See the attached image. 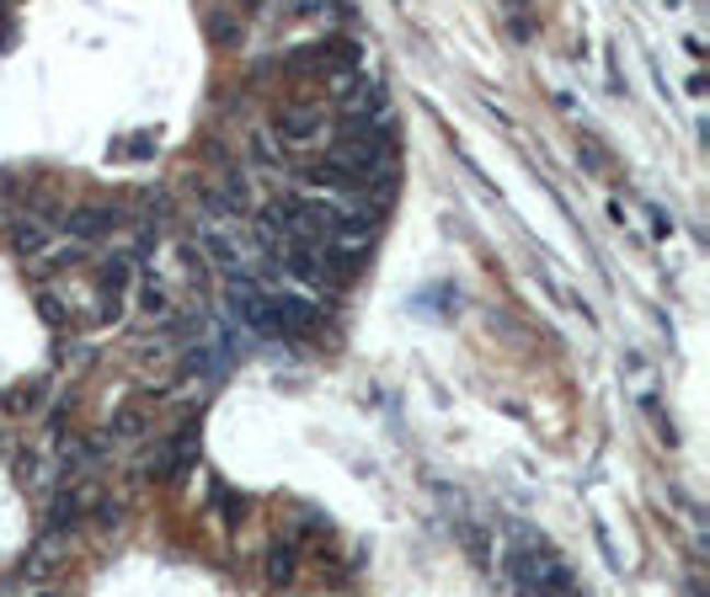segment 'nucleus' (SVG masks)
<instances>
[{"label":"nucleus","instance_id":"f257e3e1","mask_svg":"<svg viewBox=\"0 0 710 597\" xmlns=\"http://www.w3.org/2000/svg\"><path fill=\"white\" fill-rule=\"evenodd\" d=\"M316 325V305L305 299V294H273L267 299V331H278V336H305Z\"/></svg>","mask_w":710,"mask_h":597},{"label":"nucleus","instance_id":"f03ea898","mask_svg":"<svg viewBox=\"0 0 710 597\" xmlns=\"http://www.w3.org/2000/svg\"><path fill=\"white\" fill-rule=\"evenodd\" d=\"M124 225V214L118 208H102V203H81V208H70L65 214V230L76 240H96V236H113Z\"/></svg>","mask_w":710,"mask_h":597},{"label":"nucleus","instance_id":"7ed1b4c3","mask_svg":"<svg viewBox=\"0 0 710 597\" xmlns=\"http://www.w3.org/2000/svg\"><path fill=\"white\" fill-rule=\"evenodd\" d=\"M273 128H278V139H289V145H310V139L327 128V118H321L316 107H278V113H273Z\"/></svg>","mask_w":710,"mask_h":597},{"label":"nucleus","instance_id":"20e7f679","mask_svg":"<svg viewBox=\"0 0 710 597\" xmlns=\"http://www.w3.org/2000/svg\"><path fill=\"white\" fill-rule=\"evenodd\" d=\"M81 518H85L81 491H59V496L48 502V533H70V528H81Z\"/></svg>","mask_w":710,"mask_h":597},{"label":"nucleus","instance_id":"39448f33","mask_svg":"<svg viewBox=\"0 0 710 597\" xmlns=\"http://www.w3.org/2000/svg\"><path fill=\"white\" fill-rule=\"evenodd\" d=\"M262 571H267V582H273V587H289L294 571H299V550H294V539H273V544H267V565H262Z\"/></svg>","mask_w":710,"mask_h":597},{"label":"nucleus","instance_id":"423d86ee","mask_svg":"<svg viewBox=\"0 0 710 597\" xmlns=\"http://www.w3.org/2000/svg\"><path fill=\"white\" fill-rule=\"evenodd\" d=\"M156 150H161L156 134H134V139H113V145H107V156L113 160H150Z\"/></svg>","mask_w":710,"mask_h":597},{"label":"nucleus","instance_id":"0eeeda50","mask_svg":"<svg viewBox=\"0 0 710 597\" xmlns=\"http://www.w3.org/2000/svg\"><path fill=\"white\" fill-rule=\"evenodd\" d=\"M204 33H209L219 48H225V43H241V16H230V11H204Z\"/></svg>","mask_w":710,"mask_h":597},{"label":"nucleus","instance_id":"6e6552de","mask_svg":"<svg viewBox=\"0 0 710 597\" xmlns=\"http://www.w3.org/2000/svg\"><path fill=\"white\" fill-rule=\"evenodd\" d=\"M128 278H134V256H113V262H107V267H102V294H107V299H118V294H124L128 288Z\"/></svg>","mask_w":710,"mask_h":597},{"label":"nucleus","instance_id":"1a4fd4ad","mask_svg":"<svg viewBox=\"0 0 710 597\" xmlns=\"http://www.w3.org/2000/svg\"><path fill=\"white\" fill-rule=\"evenodd\" d=\"M91 459H96L91 443H65L59 448V475H81V470H91Z\"/></svg>","mask_w":710,"mask_h":597},{"label":"nucleus","instance_id":"9d476101","mask_svg":"<svg viewBox=\"0 0 710 597\" xmlns=\"http://www.w3.org/2000/svg\"><path fill=\"white\" fill-rule=\"evenodd\" d=\"M139 310H145V315H167V310H171L167 283H161V278H145V283H139Z\"/></svg>","mask_w":710,"mask_h":597},{"label":"nucleus","instance_id":"9b49d317","mask_svg":"<svg viewBox=\"0 0 710 597\" xmlns=\"http://www.w3.org/2000/svg\"><path fill=\"white\" fill-rule=\"evenodd\" d=\"M455 533H460V544L470 550L476 565H492V539L481 533V528H470V523H455Z\"/></svg>","mask_w":710,"mask_h":597},{"label":"nucleus","instance_id":"f8f14e48","mask_svg":"<svg viewBox=\"0 0 710 597\" xmlns=\"http://www.w3.org/2000/svg\"><path fill=\"white\" fill-rule=\"evenodd\" d=\"M145 433V411L139 405H118L113 411V438H139Z\"/></svg>","mask_w":710,"mask_h":597},{"label":"nucleus","instance_id":"ddd939ff","mask_svg":"<svg viewBox=\"0 0 710 597\" xmlns=\"http://www.w3.org/2000/svg\"><path fill=\"white\" fill-rule=\"evenodd\" d=\"M11 240H16V251H22V256H38L43 245H48V236H43L38 225H16V230H11Z\"/></svg>","mask_w":710,"mask_h":597},{"label":"nucleus","instance_id":"4468645a","mask_svg":"<svg viewBox=\"0 0 710 597\" xmlns=\"http://www.w3.org/2000/svg\"><path fill=\"white\" fill-rule=\"evenodd\" d=\"M577 160H583L587 171H604V165H609V156H604V145H598L593 134H583V145H577Z\"/></svg>","mask_w":710,"mask_h":597},{"label":"nucleus","instance_id":"2eb2a0df","mask_svg":"<svg viewBox=\"0 0 710 597\" xmlns=\"http://www.w3.org/2000/svg\"><path fill=\"white\" fill-rule=\"evenodd\" d=\"M214 502H219V513H225V523H241V513H247V496H236V491H214Z\"/></svg>","mask_w":710,"mask_h":597},{"label":"nucleus","instance_id":"dca6fc26","mask_svg":"<svg viewBox=\"0 0 710 597\" xmlns=\"http://www.w3.org/2000/svg\"><path fill=\"white\" fill-rule=\"evenodd\" d=\"M38 315H43V325H65V305L54 294H38Z\"/></svg>","mask_w":710,"mask_h":597},{"label":"nucleus","instance_id":"f3484780","mask_svg":"<svg viewBox=\"0 0 710 597\" xmlns=\"http://www.w3.org/2000/svg\"><path fill=\"white\" fill-rule=\"evenodd\" d=\"M38 480V459L33 454H16V485H33Z\"/></svg>","mask_w":710,"mask_h":597},{"label":"nucleus","instance_id":"a211bd4d","mask_svg":"<svg viewBox=\"0 0 710 597\" xmlns=\"http://www.w3.org/2000/svg\"><path fill=\"white\" fill-rule=\"evenodd\" d=\"M11 405H16V411H38V405H43V384H27L22 395H11Z\"/></svg>","mask_w":710,"mask_h":597},{"label":"nucleus","instance_id":"6ab92c4d","mask_svg":"<svg viewBox=\"0 0 710 597\" xmlns=\"http://www.w3.org/2000/svg\"><path fill=\"white\" fill-rule=\"evenodd\" d=\"M204 240H209V251L219 256V267H236V245L230 240H219V236H204Z\"/></svg>","mask_w":710,"mask_h":597},{"label":"nucleus","instance_id":"aec40b11","mask_svg":"<svg viewBox=\"0 0 710 597\" xmlns=\"http://www.w3.org/2000/svg\"><path fill=\"white\" fill-rule=\"evenodd\" d=\"M118 518H124L118 502H96V523H102V528H118Z\"/></svg>","mask_w":710,"mask_h":597},{"label":"nucleus","instance_id":"412c9836","mask_svg":"<svg viewBox=\"0 0 710 597\" xmlns=\"http://www.w3.org/2000/svg\"><path fill=\"white\" fill-rule=\"evenodd\" d=\"M27 576H33V582H43V576H48V555H33V565H27Z\"/></svg>","mask_w":710,"mask_h":597},{"label":"nucleus","instance_id":"4be33fe9","mask_svg":"<svg viewBox=\"0 0 710 597\" xmlns=\"http://www.w3.org/2000/svg\"><path fill=\"white\" fill-rule=\"evenodd\" d=\"M38 597H54V593H38Z\"/></svg>","mask_w":710,"mask_h":597}]
</instances>
